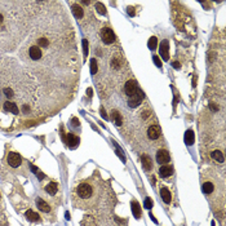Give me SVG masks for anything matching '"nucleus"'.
Returning a JSON list of instances; mask_svg holds the SVG:
<instances>
[{"instance_id":"1","label":"nucleus","mask_w":226,"mask_h":226,"mask_svg":"<svg viewBox=\"0 0 226 226\" xmlns=\"http://www.w3.org/2000/svg\"><path fill=\"white\" fill-rule=\"evenodd\" d=\"M101 38H102L103 43H106V44H113L115 41V34L109 27H105L101 30Z\"/></svg>"},{"instance_id":"2","label":"nucleus","mask_w":226,"mask_h":226,"mask_svg":"<svg viewBox=\"0 0 226 226\" xmlns=\"http://www.w3.org/2000/svg\"><path fill=\"white\" fill-rule=\"evenodd\" d=\"M8 163H9V165H11V167L17 168V167L21 165L22 159H21V156L18 155L17 152H9L8 154Z\"/></svg>"},{"instance_id":"3","label":"nucleus","mask_w":226,"mask_h":226,"mask_svg":"<svg viewBox=\"0 0 226 226\" xmlns=\"http://www.w3.org/2000/svg\"><path fill=\"white\" fill-rule=\"evenodd\" d=\"M78 194L81 198H89L92 195V187L88 184H80L78 186Z\"/></svg>"},{"instance_id":"4","label":"nucleus","mask_w":226,"mask_h":226,"mask_svg":"<svg viewBox=\"0 0 226 226\" xmlns=\"http://www.w3.org/2000/svg\"><path fill=\"white\" fill-rule=\"evenodd\" d=\"M124 89H126V94L129 96V97H133L134 94L137 93V84L134 80H128L126 83V87H124Z\"/></svg>"},{"instance_id":"5","label":"nucleus","mask_w":226,"mask_h":226,"mask_svg":"<svg viewBox=\"0 0 226 226\" xmlns=\"http://www.w3.org/2000/svg\"><path fill=\"white\" fill-rule=\"evenodd\" d=\"M160 56L164 61L169 60V43H168V40H163L160 43Z\"/></svg>"},{"instance_id":"6","label":"nucleus","mask_w":226,"mask_h":226,"mask_svg":"<svg viewBox=\"0 0 226 226\" xmlns=\"http://www.w3.org/2000/svg\"><path fill=\"white\" fill-rule=\"evenodd\" d=\"M169 154H168L167 150H159L156 154V162L159 163V164H163V165H165L168 162H169Z\"/></svg>"},{"instance_id":"7","label":"nucleus","mask_w":226,"mask_h":226,"mask_svg":"<svg viewBox=\"0 0 226 226\" xmlns=\"http://www.w3.org/2000/svg\"><path fill=\"white\" fill-rule=\"evenodd\" d=\"M143 97L142 96V93H141V90H137V93L133 96V97H131L129 98V101H128V105L131 107H137L138 105L141 103V98Z\"/></svg>"},{"instance_id":"8","label":"nucleus","mask_w":226,"mask_h":226,"mask_svg":"<svg viewBox=\"0 0 226 226\" xmlns=\"http://www.w3.org/2000/svg\"><path fill=\"white\" fill-rule=\"evenodd\" d=\"M147 136L150 140H156L160 136V128L159 126H151L147 129Z\"/></svg>"},{"instance_id":"9","label":"nucleus","mask_w":226,"mask_h":226,"mask_svg":"<svg viewBox=\"0 0 226 226\" xmlns=\"http://www.w3.org/2000/svg\"><path fill=\"white\" fill-rule=\"evenodd\" d=\"M159 175L160 177L163 179H165V177H171L173 175V167L172 165H162L160 169H159Z\"/></svg>"},{"instance_id":"10","label":"nucleus","mask_w":226,"mask_h":226,"mask_svg":"<svg viewBox=\"0 0 226 226\" xmlns=\"http://www.w3.org/2000/svg\"><path fill=\"white\" fill-rule=\"evenodd\" d=\"M66 142L69 143V147L75 149L79 143V137H76L73 133H69V136H67V138H66Z\"/></svg>"},{"instance_id":"11","label":"nucleus","mask_w":226,"mask_h":226,"mask_svg":"<svg viewBox=\"0 0 226 226\" xmlns=\"http://www.w3.org/2000/svg\"><path fill=\"white\" fill-rule=\"evenodd\" d=\"M28 54H30V57L32 60H39L41 58V49L40 48H38V47H31L30 48V51H28Z\"/></svg>"},{"instance_id":"12","label":"nucleus","mask_w":226,"mask_h":226,"mask_svg":"<svg viewBox=\"0 0 226 226\" xmlns=\"http://www.w3.org/2000/svg\"><path fill=\"white\" fill-rule=\"evenodd\" d=\"M36 205H38V208H39L41 212H45V213H48L51 211V207H49V204L48 203H45L44 200L43 199H40V198H38L36 199Z\"/></svg>"},{"instance_id":"13","label":"nucleus","mask_w":226,"mask_h":226,"mask_svg":"<svg viewBox=\"0 0 226 226\" xmlns=\"http://www.w3.org/2000/svg\"><path fill=\"white\" fill-rule=\"evenodd\" d=\"M141 162H142V167H143V169H145V171H150L152 168V160L150 159V156L143 155L141 158Z\"/></svg>"},{"instance_id":"14","label":"nucleus","mask_w":226,"mask_h":226,"mask_svg":"<svg viewBox=\"0 0 226 226\" xmlns=\"http://www.w3.org/2000/svg\"><path fill=\"white\" fill-rule=\"evenodd\" d=\"M132 213H133V216L137 220L141 217V208H140V204H138L137 200H133L132 201Z\"/></svg>"},{"instance_id":"15","label":"nucleus","mask_w":226,"mask_h":226,"mask_svg":"<svg viewBox=\"0 0 226 226\" xmlns=\"http://www.w3.org/2000/svg\"><path fill=\"white\" fill-rule=\"evenodd\" d=\"M4 110L8 113H13V114H18V107H17V105L14 103V102H5L4 103Z\"/></svg>"},{"instance_id":"16","label":"nucleus","mask_w":226,"mask_h":226,"mask_svg":"<svg viewBox=\"0 0 226 226\" xmlns=\"http://www.w3.org/2000/svg\"><path fill=\"white\" fill-rule=\"evenodd\" d=\"M194 140H195V134L194 132L191 131V129H187L186 133H185V142H186V145H193L194 143Z\"/></svg>"},{"instance_id":"17","label":"nucleus","mask_w":226,"mask_h":226,"mask_svg":"<svg viewBox=\"0 0 226 226\" xmlns=\"http://www.w3.org/2000/svg\"><path fill=\"white\" fill-rule=\"evenodd\" d=\"M160 195H162V199H163V201L164 203H171V200H172V198H171V193H169V190L168 189H165V187H163V189L160 190Z\"/></svg>"},{"instance_id":"18","label":"nucleus","mask_w":226,"mask_h":226,"mask_svg":"<svg viewBox=\"0 0 226 226\" xmlns=\"http://www.w3.org/2000/svg\"><path fill=\"white\" fill-rule=\"evenodd\" d=\"M57 190H58V187H57V184H54V182H51V184H48L45 186V191L51 195H54L57 193Z\"/></svg>"},{"instance_id":"19","label":"nucleus","mask_w":226,"mask_h":226,"mask_svg":"<svg viewBox=\"0 0 226 226\" xmlns=\"http://www.w3.org/2000/svg\"><path fill=\"white\" fill-rule=\"evenodd\" d=\"M73 14L76 17V18H81L83 17V8H81L80 5H78V4H74L73 5Z\"/></svg>"},{"instance_id":"20","label":"nucleus","mask_w":226,"mask_h":226,"mask_svg":"<svg viewBox=\"0 0 226 226\" xmlns=\"http://www.w3.org/2000/svg\"><path fill=\"white\" fill-rule=\"evenodd\" d=\"M111 116L114 119V123L116 124V126H122V115L119 114V111H116V110H113L111 111Z\"/></svg>"},{"instance_id":"21","label":"nucleus","mask_w":226,"mask_h":226,"mask_svg":"<svg viewBox=\"0 0 226 226\" xmlns=\"http://www.w3.org/2000/svg\"><path fill=\"white\" fill-rule=\"evenodd\" d=\"M212 158L215 160H217L218 163H224V160H225V158H224V154L221 152L220 150H215L213 152H212Z\"/></svg>"},{"instance_id":"22","label":"nucleus","mask_w":226,"mask_h":226,"mask_svg":"<svg viewBox=\"0 0 226 226\" xmlns=\"http://www.w3.org/2000/svg\"><path fill=\"white\" fill-rule=\"evenodd\" d=\"M26 218H27L28 221H39V215L35 213V212H34V211H31V209H28L27 212H26Z\"/></svg>"},{"instance_id":"23","label":"nucleus","mask_w":226,"mask_h":226,"mask_svg":"<svg viewBox=\"0 0 226 226\" xmlns=\"http://www.w3.org/2000/svg\"><path fill=\"white\" fill-rule=\"evenodd\" d=\"M201 189H203V193L204 194H211V193H213V185L211 184V182H205V184H203V187H201Z\"/></svg>"},{"instance_id":"24","label":"nucleus","mask_w":226,"mask_h":226,"mask_svg":"<svg viewBox=\"0 0 226 226\" xmlns=\"http://www.w3.org/2000/svg\"><path fill=\"white\" fill-rule=\"evenodd\" d=\"M156 45H158V39L155 36H151L150 40H149V43H147V47L150 48V49H155Z\"/></svg>"},{"instance_id":"25","label":"nucleus","mask_w":226,"mask_h":226,"mask_svg":"<svg viewBox=\"0 0 226 226\" xmlns=\"http://www.w3.org/2000/svg\"><path fill=\"white\" fill-rule=\"evenodd\" d=\"M97 71H98L97 61H96V60H92V61H90V73L94 75V74H97Z\"/></svg>"},{"instance_id":"26","label":"nucleus","mask_w":226,"mask_h":226,"mask_svg":"<svg viewBox=\"0 0 226 226\" xmlns=\"http://www.w3.org/2000/svg\"><path fill=\"white\" fill-rule=\"evenodd\" d=\"M96 9H97V12L100 14H106V8H105V5L102 3H97L96 4Z\"/></svg>"},{"instance_id":"27","label":"nucleus","mask_w":226,"mask_h":226,"mask_svg":"<svg viewBox=\"0 0 226 226\" xmlns=\"http://www.w3.org/2000/svg\"><path fill=\"white\" fill-rule=\"evenodd\" d=\"M143 205H145L146 209H151L152 208V199L151 198H145V201H143Z\"/></svg>"},{"instance_id":"28","label":"nucleus","mask_w":226,"mask_h":226,"mask_svg":"<svg viewBox=\"0 0 226 226\" xmlns=\"http://www.w3.org/2000/svg\"><path fill=\"white\" fill-rule=\"evenodd\" d=\"M31 169L34 171V172H35L36 173V176H38V179H39V180H43V179H44V173H43V172H40L39 169H38V168L36 167H34V165H31Z\"/></svg>"},{"instance_id":"29","label":"nucleus","mask_w":226,"mask_h":226,"mask_svg":"<svg viewBox=\"0 0 226 226\" xmlns=\"http://www.w3.org/2000/svg\"><path fill=\"white\" fill-rule=\"evenodd\" d=\"M38 43H39V45L43 47V48H45V47L49 45V41H48L45 38H41V39H39V40H38Z\"/></svg>"},{"instance_id":"30","label":"nucleus","mask_w":226,"mask_h":226,"mask_svg":"<svg viewBox=\"0 0 226 226\" xmlns=\"http://www.w3.org/2000/svg\"><path fill=\"white\" fill-rule=\"evenodd\" d=\"M83 51H84V56L87 57L88 56V41H87L85 39L83 40Z\"/></svg>"},{"instance_id":"31","label":"nucleus","mask_w":226,"mask_h":226,"mask_svg":"<svg viewBox=\"0 0 226 226\" xmlns=\"http://www.w3.org/2000/svg\"><path fill=\"white\" fill-rule=\"evenodd\" d=\"M4 93H5V96H7L8 98L13 97V90H12V89H9V88H5V89H4Z\"/></svg>"},{"instance_id":"32","label":"nucleus","mask_w":226,"mask_h":226,"mask_svg":"<svg viewBox=\"0 0 226 226\" xmlns=\"http://www.w3.org/2000/svg\"><path fill=\"white\" fill-rule=\"evenodd\" d=\"M154 64H155L158 67H162V62H160V58L158 56L154 57Z\"/></svg>"},{"instance_id":"33","label":"nucleus","mask_w":226,"mask_h":226,"mask_svg":"<svg viewBox=\"0 0 226 226\" xmlns=\"http://www.w3.org/2000/svg\"><path fill=\"white\" fill-rule=\"evenodd\" d=\"M128 14H129V16H134V8L133 7L128 8Z\"/></svg>"},{"instance_id":"34","label":"nucleus","mask_w":226,"mask_h":226,"mask_svg":"<svg viewBox=\"0 0 226 226\" xmlns=\"http://www.w3.org/2000/svg\"><path fill=\"white\" fill-rule=\"evenodd\" d=\"M87 94H88V97H92V94H93L92 88H88V89H87Z\"/></svg>"},{"instance_id":"35","label":"nucleus","mask_w":226,"mask_h":226,"mask_svg":"<svg viewBox=\"0 0 226 226\" xmlns=\"http://www.w3.org/2000/svg\"><path fill=\"white\" fill-rule=\"evenodd\" d=\"M101 115H102L105 119H107V114H106V111H105V109H101Z\"/></svg>"},{"instance_id":"36","label":"nucleus","mask_w":226,"mask_h":226,"mask_svg":"<svg viewBox=\"0 0 226 226\" xmlns=\"http://www.w3.org/2000/svg\"><path fill=\"white\" fill-rule=\"evenodd\" d=\"M73 122H74L73 124H74L75 127H79V120H78V119H76V118H74V119H73Z\"/></svg>"},{"instance_id":"37","label":"nucleus","mask_w":226,"mask_h":226,"mask_svg":"<svg viewBox=\"0 0 226 226\" xmlns=\"http://www.w3.org/2000/svg\"><path fill=\"white\" fill-rule=\"evenodd\" d=\"M173 67H175V69H180L181 65L179 64V62H173Z\"/></svg>"},{"instance_id":"38","label":"nucleus","mask_w":226,"mask_h":226,"mask_svg":"<svg viewBox=\"0 0 226 226\" xmlns=\"http://www.w3.org/2000/svg\"><path fill=\"white\" fill-rule=\"evenodd\" d=\"M149 116V111H143L142 113V118H147Z\"/></svg>"},{"instance_id":"39","label":"nucleus","mask_w":226,"mask_h":226,"mask_svg":"<svg viewBox=\"0 0 226 226\" xmlns=\"http://www.w3.org/2000/svg\"><path fill=\"white\" fill-rule=\"evenodd\" d=\"M211 109H212V110H217L218 107H217V106H215V105H212V103H211Z\"/></svg>"},{"instance_id":"40","label":"nucleus","mask_w":226,"mask_h":226,"mask_svg":"<svg viewBox=\"0 0 226 226\" xmlns=\"http://www.w3.org/2000/svg\"><path fill=\"white\" fill-rule=\"evenodd\" d=\"M150 217H151V220H152V221H154V222H155V224L158 222V221H156V218H155V217H154V216H152V215H150Z\"/></svg>"},{"instance_id":"41","label":"nucleus","mask_w":226,"mask_h":226,"mask_svg":"<svg viewBox=\"0 0 226 226\" xmlns=\"http://www.w3.org/2000/svg\"><path fill=\"white\" fill-rule=\"evenodd\" d=\"M66 218H67V220H70V215H69V212H66Z\"/></svg>"},{"instance_id":"42","label":"nucleus","mask_w":226,"mask_h":226,"mask_svg":"<svg viewBox=\"0 0 226 226\" xmlns=\"http://www.w3.org/2000/svg\"><path fill=\"white\" fill-rule=\"evenodd\" d=\"M2 23H3V16L0 14V25H2Z\"/></svg>"}]
</instances>
